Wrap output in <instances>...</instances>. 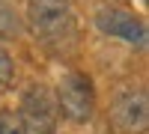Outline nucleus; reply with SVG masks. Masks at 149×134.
<instances>
[{
	"mask_svg": "<svg viewBox=\"0 0 149 134\" xmlns=\"http://www.w3.org/2000/svg\"><path fill=\"white\" fill-rule=\"evenodd\" d=\"M18 119H21L24 134H54L57 131V104L51 99V92L39 83H33L21 99Z\"/></svg>",
	"mask_w": 149,
	"mask_h": 134,
	"instance_id": "3",
	"label": "nucleus"
},
{
	"mask_svg": "<svg viewBox=\"0 0 149 134\" xmlns=\"http://www.w3.org/2000/svg\"><path fill=\"white\" fill-rule=\"evenodd\" d=\"M27 24L42 39H60L72 30V0H27Z\"/></svg>",
	"mask_w": 149,
	"mask_h": 134,
	"instance_id": "2",
	"label": "nucleus"
},
{
	"mask_svg": "<svg viewBox=\"0 0 149 134\" xmlns=\"http://www.w3.org/2000/svg\"><path fill=\"white\" fill-rule=\"evenodd\" d=\"M0 134H24L15 110H0Z\"/></svg>",
	"mask_w": 149,
	"mask_h": 134,
	"instance_id": "7",
	"label": "nucleus"
},
{
	"mask_svg": "<svg viewBox=\"0 0 149 134\" xmlns=\"http://www.w3.org/2000/svg\"><path fill=\"white\" fill-rule=\"evenodd\" d=\"M110 119L119 134H143L149 125V99L146 90H125L116 95Z\"/></svg>",
	"mask_w": 149,
	"mask_h": 134,
	"instance_id": "4",
	"label": "nucleus"
},
{
	"mask_svg": "<svg viewBox=\"0 0 149 134\" xmlns=\"http://www.w3.org/2000/svg\"><path fill=\"white\" fill-rule=\"evenodd\" d=\"M95 24L98 30L110 39H122L128 45H146V24L134 15V12H125V9H102L95 15Z\"/></svg>",
	"mask_w": 149,
	"mask_h": 134,
	"instance_id": "5",
	"label": "nucleus"
},
{
	"mask_svg": "<svg viewBox=\"0 0 149 134\" xmlns=\"http://www.w3.org/2000/svg\"><path fill=\"white\" fill-rule=\"evenodd\" d=\"M57 113H63L72 122H90L95 113V90L93 81L81 75V72H69L63 75L57 87Z\"/></svg>",
	"mask_w": 149,
	"mask_h": 134,
	"instance_id": "1",
	"label": "nucleus"
},
{
	"mask_svg": "<svg viewBox=\"0 0 149 134\" xmlns=\"http://www.w3.org/2000/svg\"><path fill=\"white\" fill-rule=\"evenodd\" d=\"M18 33H21V21L15 15V9L6 0H0V39H9V36H18Z\"/></svg>",
	"mask_w": 149,
	"mask_h": 134,
	"instance_id": "6",
	"label": "nucleus"
},
{
	"mask_svg": "<svg viewBox=\"0 0 149 134\" xmlns=\"http://www.w3.org/2000/svg\"><path fill=\"white\" fill-rule=\"evenodd\" d=\"M12 75H15V66H12V57L6 54V48L0 45V90H3V87H9Z\"/></svg>",
	"mask_w": 149,
	"mask_h": 134,
	"instance_id": "8",
	"label": "nucleus"
}]
</instances>
